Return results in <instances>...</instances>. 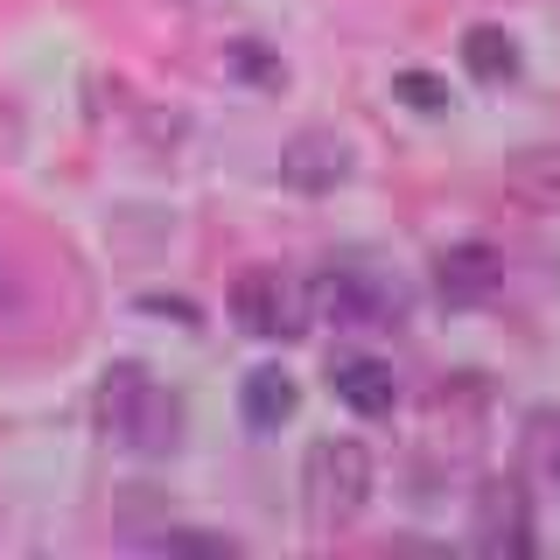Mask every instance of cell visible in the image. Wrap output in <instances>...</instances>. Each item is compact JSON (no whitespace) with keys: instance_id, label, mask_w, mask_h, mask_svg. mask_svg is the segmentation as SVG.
<instances>
[{"instance_id":"7","label":"cell","mask_w":560,"mask_h":560,"mask_svg":"<svg viewBox=\"0 0 560 560\" xmlns=\"http://www.w3.org/2000/svg\"><path fill=\"white\" fill-rule=\"evenodd\" d=\"M498 288H504V253L483 245V238L448 245V253L434 259V294H442L448 308H483V302H498Z\"/></svg>"},{"instance_id":"11","label":"cell","mask_w":560,"mask_h":560,"mask_svg":"<svg viewBox=\"0 0 560 560\" xmlns=\"http://www.w3.org/2000/svg\"><path fill=\"white\" fill-rule=\"evenodd\" d=\"M525 477L560 498V407H539L525 420Z\"/></svg>"},{"instance_id":"10","label":"cell","mask_w":560,"mask_h":560,"mask_svg":"<svg viewBox=\"0 0 560 560\" xmlns=\"http://www.w3.org/2000/svg\"><path fill=\"white\" fill-rule=\"evenodd\" d=\"M463 63H469V78H483V84H512L518 78V43L498 22H477V28H463Z\"/></svg>"},{"instance_id":"14","label":"cell","mask_w":560,"mask_h":560,"mask_svg":"<svg viewBox=\"0 0 560 560\" xmlns=\"http://www.w3.org/2000/svg\"><path fill=\"white\" fill-rule=\"evenodd\" d=\"M224 70L245 78V84H280V57L267 43H232V49H224Z\"/></svg>"},{"instance_id":"3","label":"cell","mask_w":560,"mask_h":560,"mask_svg":"<svg viewBox=\"0 0 560 560\" xmlns=\"http://www.w3.org/2000/svg\"><path fill=\"white\" fill-rule=\"evenodd\" d=\"M308 280L280 273V267H253L232 280V323L259 343H294L308 329Z\"/></svg>"},{"instance_id":"4","label":"cell","mask_w":560,"mask_h":560,"mask_svg":"<svg viewBox=\"0 0 560 560\" xmlns=\"http://www.w3.org/2000/svg\"><path fill=\"white\" fill-rule=\"evenodd\" d=\"M469 547L490 560H525L533 553V504H525L518 477H490L469 512Z\"/></svg>"},{"instance_id":"5","label":"cell","mask_w":560,"mask_h":560,"mask_svg":"<svg viewBox=\"0 0 560 560\" xmlns=\"http://www.w3.org/2000/svg\"><path fill=\"white\" fill-rule=\"evenodd\" d=\"M308 308L323 315V323H337V329H350V337H364V329H385L399 315V294L385 288L378 273H323L308 288Z\"/></svg>"},{"instance_id":"9","label":"cell","mask_w":560,"mask_h":560,"mask_svg":"<svg viewBox=\"0 0 560 560\" xmlns=\"http://www.w3.org/2000/svg\"><path fill=\"white\" fill-rule=\"evenodd\" d=\"M294 407H302V385L280 372V364H259V372H245V385H238L245 428L273 434V428H288V420H294Z\"/></svg>"},{"instance_id":"12","label":"cell","mask_w":560,"mask_h":560,"mask_svg":"<svg viewBox=\"0 0 560 560\" xmlns=\"http://www.w3.org/2000/svg\"><path fill=\"white\" fill-rule=\"evenodd\" d=\"M140 547H148V553H203V560H232V553H238V539H224V533H189V525H162V533H148Z\"/></svg>"},{"instance_id":"2","label":"cell","mask_w":560,"mask_h":560,"mask_svg":"<svg viewBox=\"0 0 560 560\" xmlns=\"http://www.w3.org/2000/svg\"><path fill=\"white\" fill-rule=\"evenodd\" d=\"M372 448L350 442V434H329V442L308 448V469H302V498H308V518L323 533H343L350 518L372 504Z\"/></svg>"},{"instance_id":"13","label":"cell","mask_w":560,"mask_h":560,"mask_svg":"<svg viewBox=\"0 0 560 560\" xmlns=\"http://www.w3.org/2000/svg\"><path fill=\"white\" fill-rule=\"evenodd\" d=\"M512 189H525V197L553 203L560 197V154H518L512 162Z\"/></svg>"},{"instance_id":"8","label":"cell","mask_w":560,"mask_h":560,"mask_svg":"<svg viewBox=\"0 0 560 560\" xmlns=\"http://www.w3.org/2000/svg\"><path fill=\"white\" fill-rule=\"evenodd\" d=\"M329 385H337V399L364 420H385L399 407V372L385 358H337L329 364Z\"/></svg>"},{"instance_id":"15","label":"cell","mask_w":560,"mask_h":560,"mask_svg":"<svg viewBox=\"0 0 560 560\" xmlns=\"http://www.w3.org/2000/svg\"><path fill=\"white\" fill-rule=\"evenodd\" d=\"M407 105H420V113H448V84L442 78H428V70H399V84H393Z\"/></svg>"},{"instance_id":"16","label":"cell","mask_w":560,"mask_h":560,"mask_svg":"<svg viewBox=\"0 0 560 560\" xmlns=\"http://www.w3.org/2000/svg\"><path fill=\"white\" fill-rule=\"evenodd\" d=\"M0 280H8V267H0ZM0 294H8V288H0Z\"/></svg>"},{"instance_id":"1","label":"cell","mask_w":560,"mask_h":560,"mask_svg":"<svg viewBox=\"0 0 560 560\" xmlns=\"http://www.w3.org/2000/svg\"><path fill=\"white\" fill-rule=\"evenodd\" d=\"M98 428L127 455L162 463V455L183 448V399H175L148 364H113V372L98 378Z\"/></svg>"},{"instance_id":"6","label":"cell","mask_w":560,"mask_h":560,"mask_svg":"<svg viewBox=\"0 0 560 560\" xmlns=\"http://www.w3.org/2000/svg\"><path fill=\"white\" fill-rule=\"evenodd\" d=\"M280 183L302 189V197H329V189L350 183V140L329 127H302L280 148Z\"/></svg>"}]
</instances>
